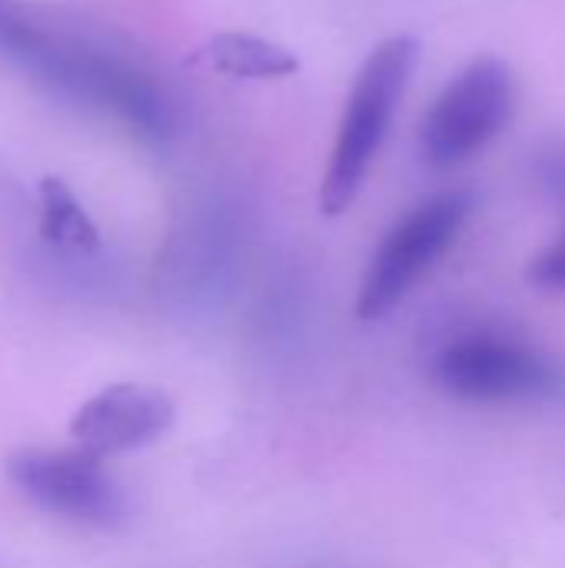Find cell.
<instances>
[{
    "mask_svg": "<svg viewBox=\"0 0 565 568\" xmlns=\"http://www.w3.org/2000/svg\"><path fill=\"white\" fill-rule=\"evenodd\" d=\"M473 216V193L446 190L410 210L376 246L356 296V316L373 323L393 313L423 276L453 250L466 220Z\"/></svg>",
    "mask_w": 565,
    "mask_h": 568,
    "instance_id": "277c9868",
    "label": "cell"
},
{
    "mask_svg": "<svg viewBox=\"0 0 565 568\" xmlns=\"http://www.w3.org/2000/svg\"><path fill=\"white\" fill-rule=\"evenodd\" d=\"M516 80L496 57L463 67L433 100L420 126V153L430 166L450 170L486 150L513 120Z\"/></svg>",
    "mask_w": 565,
    "mask_h": 568,
    "instance_id": "5b68a950",
    "label": "cell"
},
{
    "mask_svg": "<svg viewBox=\"0 0 565 568\" xmlns=\"http://www.w3.org/2000/svg\"><path fill=\"white\" fill-rule=\"evenodd\" d=\"M529 280L546 293H565V233L533 260Z\"/></svg>",
    "mask_w": 565,
    "mask_h": 568,
    "instance_id": "30bf717a",
    "label": "cell"
},
{
    "mask_svg": "<svg viewBox=\"0 0 565 568\" xmlns=\"http://www.w3.org/2000/svg\"><path fill=\"white\" fill-rule=\"evenodd\" d=\"M40 233L47 243L77 250V253H93L100 246L97 223L80 206L73 190L57 176L40 180Z\"/></svg>",
    "mask_w": 565,
    "mask_h": 568,
    "instance_id": "9c48e42d",
    "label": "cell"
},
{
    "mask_svg": "<svg viewBox=\"0 0 565 568\" xmlns=\"http://www.w3.org/2000/svg\"><path fill=\"white\" fill-rule=\"evenodd\" d=\"M193 63L250 80H276L300 70V60L290 47L256 33H216L193 53Z\"/></svg>",
    "mask_w": 565,
    "mask_h": 568,
    "instance_id": "ba28073f",
    "label": "cell"
},
{
    "mask_svg": "<svg viewBox=\"0 0 565 568\" xmlns=\"http://www.w3.org/2000/svg\"><path fill=\"white\" fill-rule=\"evenodd\" d=\"M416 60L420 43L410 33H396L386 37L360 67L320 183V210L326 216H340L343 210H350L356 193L363 190L370 166L393 126L400 100L410 87Z\"/></svg>",
    "mask_w": 565,
    "mask_h": 568,
    "instance_id": "7a4b0ae2",
    "label": "cell"
},
{
    "mask_svg": "<svg viewBox=\"0 0 565 568\" xmlns=\"http://www.w3.org/2000/svg\"><path fill=\"white\" fill-rule=\"evenodd\" d=\"M176 419L173 399L143 383H117L90 396L70 419V436L80 453L107 459L143 449L170 433Z\"/></svg>",
    "mask_w": 565,
    "mask_h": 568,
    "instance_id": "52a82bcc",
    "label": "cell"
},
{
    "mask_svg": "<svg viewBox=\"0 0 565 568\" xmlns=\"http://www.w3.org/2000/svg\"><path fill=\"white\" fill-rule=\"evenodd\" d=\"M7 476L50 516L93 529H117L127 519V496L110 479L103 463L80 449H23L10 456Z\"/></svg>",
    "mask_w": 565,
    "mask_h": 568,
    "instance_id": "8992f818",
    "label": "cell"
},
{
    "mask_svg": "<svg viewBox=\"0 0 565 568\" xmlns=\"http://www.w3.org/2000/svg\"><path fill=\"white\" fill-rule=\"evenodd\" d=\"M433 379L456 399L493 406H563L565 359L493 329L460 333L433 356Z\"/></svg>",
    "mask_w": 565,
    "mask_h": 568,
    "instance_id": "3957f363",
    "label": "cell"
},
{
    "mask_svg": "<svg viewBox=\"0 0 565 568\" xmlns=\"http://www.w3.org/2000/svg\"><path fill=\"white\" fill-rule=\"evenodd\" d=\"M536 176L543 183V190L565 206V140L563 143H553L539 153V163H536Z\"/></svg>",
    "mask_w": 565,
    "mask_h": 568,
    "instance_id": "8fae6325",
    "label": "cell"
},
{
    "mask_svg": "<svg viewBox=\"0 0 565 568\" xmlns=\"http://www.w3.org/2000/svg\"><path fill=\"white\" fill-rule=\"evenodd\" d=\"M0 53H7L40 83L87 106H100L120 116L143 136L160 140L173 126L170 100L150 80V73H143L140 67L103 47H90L87 40L37 27L33 20L20 17L3 3H0Z\"/></svg>",
    "mask_w": 565,
    "mask_h": 568,
    "instance_id": "6da1fadb",
    "label": "cell"
}]
</instances>
